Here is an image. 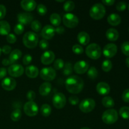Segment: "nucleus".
<instances>
[{"mask_svg":"<svg viewBox=\"0 0 129 129\" xmlns=\"http://www.w3.org/2000/svg\"><path fill=\"white\" fill-rule=\"evenodd\" d=\"M97 92L101 95H107L110 91V87L109 84L105 82H100L96 85Z\"/></svg>","mask_w":129,"mask_h":129,"instance_id":"a211bd4d","label":"nucleus"},{"mask_svg":"<svg viewBox=\"0 0 129 129\" xmlns=\"http://www.w3.org/2000/svg\"><path fill=\"white\" fill-rule=\"evenodd\" d=\"M55 32V28L52 26L47 25L42 30L41 35L45 40H50L54 37Z\"/></svg>","mask_w":129,"mask_h":129,"instance_id":"dca6fc26","label":"nucleus"},{"mask_svg":"<svg viewBox=\"0 0 129 129\" xmlns=\"http://www.w3.org/2000/svg\"><path fill=\"white\" fill-rule=\"evenodd\" d=\"M73 73V65L71 63L68 62L63 68V74L66 76H69Z\"/></svg>","mask_w":129,"mask_h":129,"instance_id":"c9c22d12","label":"nucleus"},{"mask_svg":"<svg viewBox=\"0 0 129 129\" xmlns=\"http://www.w3.org/2000/svg\"><path fill=\"white\" fill-rule=\"evenodd\" d=\"M7 74V70L5 68H0V79L5 78Z\"/></svg>","mask_w":129,"mask_h":129,"instance_id":"603ef678","label":"nucleus"},{"mask_svg":"<svg viewBox=\"0 0 129 129\" xmlns=\"http://www.w3.org/2000/svg\"><path fill=\"white\" fill-rule=\"evenodd\" d=\"M121 50L124 55L129 56V41L124 42L121 45Z\"/></svg>","mask_w":129,"mask_h":129,"instance_id":"58836bf2","label":"nucleus"},{"mask_svg":"<svg viewBox=\"0 0 129 129\" xmlns=\"http://www.w3.org/2000/svg\"><path fill=\"white\" fill-rule=\"evenodd\" d=\"M128 10H129V4H128Z\"/></svg>","mask_w":129,"mask_h":129,"instance_id":"680f3d73","label":"nucleus"},{"mask_svg":"<svg viewBox=\"0 0 129 129\" xmlns=\"http://www.w3.org/2000/svg\"><path fill=\"white\" fill-rule=\"evenodd\" d=\"M125 64L126 66L129 68V57H127L125 60Z\"/></svg>","mask_w":129,"mask_h":129,"instance_id":"4d7b16f0","label":"nucleus"},{"mask_svg":"<svg viewBox=\"0 0 129 129\" xmlns=\"http://www.w3.org/2000/svg\"><path fill=\"white\" fill-rule=\"evenodd\" d=\"M66 88L72 94H78L84 88L83 79L78 76H71L66 79L65 83Z\"/></svg>","mask_w":129,"mask_h":129,"instance_id":"f257e3e1","label":"nucleus"},{"mask_svg":"<svg viewBox=\"0 0 129 129\" xmlns=\"http://www.w3.org/2000/svg\"><path fill=\"white\" fill-rule=\"evenodd\" d=\"M62 21L66 27L73 28L78 26L79 23V19L74 14L68 13L63 16Z\"/></svg>","mask_w":129,"mask_h":129,"instance_id":"423d86ee","label":"nucleus"},{"mask_svg":"<svg viewBox=\"0 0 129 129\" xmlns=\"http://www.w3.org/2000/svg\"><path fill=\"white\" fill-rule=\"evenodd\" d=\"M53 105L57 109L64 108L66 103V98L65 95L62 93H57L54 96L52 99Z\"/></svg>","mask_w":129,"mask_h":129,"instance_id":"9b49d317","label":"nucleus"},{"mask_svg":"<svg viewBox=\"0 0 129 129\" xmlns=\"http://www.w3.org/2000/svg\"><path fill=\"white\" fill-rule=\"evenodd\" d=\"M1 52H2L1 51V49L0 48V55H1Z\"/></svg>","mask_w":129,"mask_h":129,"instance_id":"052dcab7","label":"nucleus"},{"mask_svg":"<svg viewBox=\"0 0 129 129\" xmlns=\"http://www.w3.org/2000/svg\"><path fill=\"white\" fill-rule=\"evenodd\" d=\"M52 112V108L48 104H44L40 108V112L44 117H47L50 115Z\"/></svg>","mask_w":129,"mask_h":129,"instance_id":"c85d7f7f","label":"nucleus"},{"mask_svg":"<svg viewBox=\"0 0 129 129\" xmlns=\"http://www.w3.org/2000/svg\"><path fill=\"white\" fill-rule=\"evenodd\" d=\"M107 21L112 26H118L121 23V17L117 13H112L107 18Z\"/></svg>","mask_w":129,"mask_h":129,"instance_id":"4be33fe9","label":"nucleus"},{"mask_svg":"<svg viewBox=\"0 0 129 129\" xmlns=\"http://www.w3.org/2000/svg\"><path fill=\"white\" fill-rule=\"evenodd\" d=\"M54 59H55V54L51 50H47L44 52L40 58L42 63L44 65H49L52 64L54 61Z\"/></svg>","mask_w":129,"mask_h":129,"instance_id":"2eb2a0df","label":"nucleus"},{"mask_svg":"<svg viewBox=\"0 0 129 129\" xmlns=\"http://www.w3.org/2000/svg\"><path fill=\"white\" fill-rule=\"evenodd\" d=\"M64 66V60L62 59H57L54 61V68L56 70H60L62 69Z\"/></svg>","mask_w":129,"mask_h":129,"instance_id":"e433bc0d","label":"nucleus"},{"mask_svg":"<svg viewBox=\"0 0 129 129\" xmlns=\"http://www.w3.org/2000/svg\"><path fill=\"white\" fill-rule=\"evenodd\" d=\"M128 31H129V28H128Z\"/></svg>","mask_w":129,"mask_h":129,"instance_id":"e2e57ef3","label":"nucleus"},{"mask_svg":"<svg viewBox=\"0 0 129 129\" xmlns=\"http://www.w3.org/2000/svg\"><path fill=\"white\" fill-rule=\"evenodd\" d=\"M64 31H65V29L64 28L63 26H57L56 28L55 29V31H56V32L59 34H62L64 32Z\"/></svg>","mask_w":129,"mask_h":129,"instance_id":"864d4df0","label":"nucleus"},{"mask_svg":"<svg viewBox=\"0 0 129 129\" xmlns=\"http://www.w3.org/2000/svg\"><path fill=\"white\" fill-rule=\"evenodd\" d=\"M6 14V7L3 5H0V20L5 17Z\"/></svg>","mask_w":129,"mask_h":129,"instance_id":"8fccbe9b","label":"nucleus"},{"mask_svg":"<svg viewBox=\"0 0 129 129\" xmlns=\"http://www.w3.org/2000/svg\"><path fill=\"white\" fill-rule=\"evenodd\" d=\"M89 69V64L85 60H79L76 62L74 66V70L77 74H82L88 71Z\"/></svg>","mask_w":129,"mask_h":129,"instance_id":"ddd939ff","label":"nucleus"},{"mask_svg":"<svg viewBox=\"0 0 129 129\" xmlns=\"http://www.w3.org/2000/svg\"><path fill=\"white\" fill-rule=\"evenodd\" d=\"M17 19L19 23L21 24L24 26V25L31 23L33 21L34 17H33L32 15L29 13H20L18 14Z\"/></svg>","mask_w":129,"mask_h":129,"instance_id":"4468645a","label":"nucleus"},{"mask_svg":"<svg viewBox=\"0 0 129 129\" xmlns=\"http://www.w3.org/2000/svg\"><path fill=\"white\" fill-rule=\"evenodd\" d=\"M118 118V115L115 109H109L105 111L102 115V120L105 123L108 125L113 124Z\"/></svg>","mask_w":129,"mask_h":129,"instance_id":"39448f33","label":"nucleus"},{"mask_svg":"<svg viewBox=\"0 0 129 129\" xmlns=\"http://www.w3.org/2000/svg\"><path fill=\"white\" fill-rule=\"evenodd\" d=\"M106 13V10L103 5L101 3H96L89 10V15L95 20L103 18Z\"/></svg>","mask_w":129,"mask_h":129,"instance_id":"7ed1b4c3","label":"nucleus"},{"mask_svg":"<svg viewBox=\"0 0 129 129\" xmlns=\"http://www.w3.org/2000/svg\"><path fill=\"white\" fill-rule=\"evenodd\" d=\"M102 3L107 6H112L115 3V1L114 0H103Z\"/></svg>","mask_w":129,"mask_h":129,"instance_id":"5fc2aeb1","label":"nucleus"},{"mask_svg":"<svg viewBox=\"0 0 129 129\" xmlns=\"http://www.w3.org/2000/svg\"><path fill=\"white\" fill-rule=\"evenodd\" d=\"M80 129H90V128H88V127H83V128H81Z\"/></svg>","mask_w":129,"mask_h":129,"instance_id":"13d9d810","label":"nucleus"},{"mask_svg":"<svg viewBox=\"0 0 129 129\" xmlns=\"http://www.w3.org/2000/svg\"><path fill=\"white\" fill-rule=\"evenodd\" d=\"M116 8L118 11H123L127 8V4L123 1L118 3L117 6H116Z\"/></svg>","mask_w":129,"mask_h":129,"instance_id":"79ce46f5","label":"nucleus"},{"mask_svg":"<svg viewBox=\"0 0 129 129\" xmlns=\"http://www.w3.org/2000/svg\"><path fill=\"white\" fill-rule=\"evenodd\" d=\"M1 51L5 54H8L9 53H11V47L9 45H4L3 48L1 49Z\"/></svg>","mask_w":129,"mask_h":129,"instance_id":"3c124183","label":"nucleus"},{"mask_svg":"<svg viewBox=\"0 0 129 129\" xmlns=\"http://www.w3.org/2000/svg\"><path fill=\"white\" fill-rule=\"evenodd\" d=\"M117 53V46L115 44H108L103 49V54L107 58H112Z\"/></svg>","mask_w":129,"mask_h":129,"instance_id":"f8f14e48","label":"nucleus"},{"mask_svg":"<svg viewBox=\"0 0 129 129\" xmlns=\"http://www.w3.org/2000/svg\"><path fill=\"white\" fill-rule=\"evenodd\" d=\"M102 105L106 108H112L115 105V102L113 99L112 97L108 96H105L102 99Z\"/></svg>","mask_w":129,"mask_h":129,"instance_id":"cd10ccee","label":"nucleus"},{"mask_svg":"<svg viewBox=\"0 0 129 129\" xmlns=\"http://www.w3.org/2000/svg\"><path fill=\"white\" fill-rule=\"evenodd\" d=\"M95 101L92 98H86L81 102L79 108L83 113H89L95 108Z\"/></svg>","mask_w":129,"mask_h":129,"instance_id":"0eeeda50","label":"nucleus"},{"mask_svg":"<svg viewBox=\"0 0 129 129\" xmlns=\"http://www.w3.org/2000/svg\"><path fill=\"white\" fill-rule=\"evenodd\" d=\"M16 37L13 34H9L6 36V40L10 44H14L16 42Z\"/></svg>","mask_w":129,"mask_h":129,"instance_id":"37998d69","label":"nucleus"},{"mask_svg":"<svg viewBox=\"0 0 129 129\" xmlns=\"http://www.w3.org/2000/svg\"><path fill=\"white\" fill-rule=\"evenodd\" d=\"M75 8V4L72 1H67L64 3L63 8L64 10L66 12H70L72 11Z\"/></svg>","mask_w":129,"mask_h":129,"instance_id":"2f4dec72","label":"nucleus"},{"mask_svg":"<svg viewBox=\"0 0 129 129\" xmlns=\"http://www.w3.org/2000/svg\"><path fill=\"white\" fill-rule=\"evenodd\" d=\"M16 82L13 78H6L1 82V86L6 91H12L16 88Z\"/></svg>","mask_w":129,"mask_h":129,"instance_id":"f3484780","label":"nucleus"},{"mask_svg":"<svg viewBox=\"0 0 129 129\" xmlns=\"http://www.w3.org/2000/svg\"><path fill=\"white\" fill-rule=\"evenodd\" d=\"M10 25L8 22L6 21H0V35H8L10 34Z\"/></svg>","mask_w":129,"mask_h":129,"instance_id":"393cba45","label":"nucleus"},{"mask_svg":"<svg viewBox=\"0 0 129 129\" xmlns=\"http://www.w3.org/2000/svg\"><path fill=\"white\" fill-rule=\"evenodd\" d=\"M39 93L42 96H47L50 93L52 90V85L49 82L42 83L39 87Z\"/></svg>","mask_w":129,"mask_h":129,"instance_id":"5701e85b","label":"nucleus"},{"mask_svg":"<svg viewBox=\"0 0 129 129\" xmlns=\"http://www.w3.org/2000/svg\"><path fill=\"white\" fill-rule=\"evenodd\" d=\"M40 76L45 81H52L56 76V72L51 67L44 68L40 71Z\"/></svg>","mask_w":129,"mask_h":129,"instance_id":"1a4fd4ad","label":"nucleus"},{"mask_svg":"<svg viewBox=\"0 0 129 129\" xmlns=\"http://www.w3.org/2000/svg\"><path fill=\"white\" fill-rule=\"evenodd\" d=\"M21 8L26 11H32L37 6V3L33 0H23L20 3Z\"/></svg>","mask_w":129,"mask_h":129,"instance_id":"6ab92c4d","label":"nucleus"},{"mask_svg":"<svg viewBox=\"0 0 129 129\" xmlns=\"http://www.w3.org/2000/svg\"><path fill=\"white\" fill-rule=\"evenodd\" d=\"M119 114L124 119H129V107H123L120 109Z\"/></svg>","mask_w":129,"mask_h":129,"instance_id":"72a5a7b5","label":"nucleus"},{"mask_svg":"<svg viewBox=\"0 0 129 129\" xmlns=\"http://www.w3.org/2000/svg\"><path fill=\"white\" fill-rule=\"evenodd\" d=\"M11 119L13 122H18L20 120L21 117V112L20 109H16L14 111H13L12 113H11Z\"/></svg>","mask_w":129,"mask_h":129,"instance_id":"7c9ffc66","label":"nucleus"},{"mask_svg":"<svg viewBox=\"0 0 129 129\" xmlns=\"http://www.w3.org/2000/svg\"><path fill=\"white\" fill-rule=\"evenodd\" d=\"M49 42H48L47 40H45V39L41 40L39 42V47H40L42 50H46V49L49 47Z\"/></svg>","mask_w":129,"mask_h":129,"instance_id":"c03bdc74","label":"nucleus"},{"mask_svg":"<svg viewBox=\"0 0 129 129\" xmlns=\"http://www.w3.org/2000/svg\"><path fill=\"white\" fill-rule=\"evenodd\" d=\"M11 64V63H10L9 59H4L3 60H2V64L3 66H8L9 64Z\"/></svg>","mask_w":129,"mask_h":129,"instance_id":"6e6d98bb","label":"nucleus"},{"mask_svg":"<svg viewBox=\"0 0 129 129\" xmlns=\"http://www.w3.org/2000/svg\"><path fill=\"white\" fill-rule=\"evenodd\" d=\"M122 98L123 101L125 103H129V88L125 89L123 92L122 95Z\"/></svg>","mask_w":129,"mask_h":129,"instance_id":"49530a36","label":"nucleus"},{"mask_svg":"<svg viewBox=\"0 0 129 129\" xmlns=\"http://www.w3.org/2000/svg\"><path fill=\"white\" fill-rule=\"evenodd\" d=\"M23 110L25 114L28 117H35L38 114L39 107L34 102L28 101L24 105Z\"/></svg>","mask_w":129,"mask_h":129,"instance_id":"6e6552de","label":"nucleus"},{"mask_svg":"<svg viewBox=\"0 0 129 129\" xmlns=\"http://www.w3.org/2000/svg\"><path fill=\"white\" fill-rule=\"evenodd\" d=\"M106 37L107 39L111 42H115L118 40L119 37V33L116 29L109 28L106 32Z\"/></svg>","mask_w":129,"mask_h":129,"instance_id":"b1692460","label":"nucleus"},{"mask_svg":"<svg viewBox=\"0 0 129 129\" xmlns=\"http://www.w3.org/2000/svg\"><path fill=\"white\" fill-rule=\"evenodd\" d=\"M25 74L30 78H36L39 76V69L35 66H29L25 69Z\"/></svg>","mask_w":129,"mask_h":129,"instance_id":"aec40b11","label":"nucleus"},{"mask_svg":"<svg viewBox=\"0 0 129 129\" xmlns=\"http://www.w3.org/2000/svg\"><path fill=\"white\" fill-rule=\"evenodd\" d=\"M35 97H36V94L32 90H30L26 94V98L30 102H33L35 99Z\"/></svg>","mask_w":129,"mask_h":129,"instance_id":"de8ad7c7","label":"nucleus"},{"mask_svg":"<svg viewBox=\"0 0 129 129\" xmlns=\"http://www.w3.org/2000/svg\"><path fill=\"white\" fill-rule=\"evenodd\" d=\"M86 54L87 56L91 59L96 60L101 57L102 49L99 45L97 44H91L86 48Z\"/></svg>","mask_w":129,"mask_h":129,"instance_id":"20e7f679","label":"nucleus"},{"mask_svg":"<svg viewBox=\"0 0 129 129\" xmlns=\"http://www.w3.org/2000/svg\"><path fill=\"white\" fill-rule=\"evenodd\" d=\"M57 2H59V3H62V2H64V0H62V1H56Z\"/></svg>","mask_w":129,"mask_h":129,"instance_id":"bf43d9fd","label":"nucleus"},{"mask_svg":"<svg viewBox=\"0 0 129 129\" xmlns=\"http://www.w3.org/2000/svg\"><path fill=\"white\" fill-rule=\"evenodd\" d=\"M50 21L52 25L59 26L61 23V18L57 13H52L50 16Z\"/></svg>","mask_w":129,"mask_h":129,"instance_id":"bb28decb","label":"nucleus"},{"mask_svg":"<svg viewBox=\"0 0 129 129\" xmlns=\"http://www.w3.org/2000/svg\"><path fill=\"white\" fill-rule=\"evenodd\" d=\"M79 98L76 96H71L69 98V102L72 105H76L79 103Z\"/></svg>","mask_w":129,"mask_h":129,"instance_id":"09e8293b","label":"nucleus"},{"mask_svg":"<svg viewBox=\"0 0 129 129\" xmlns=\"http://www.w3.org/2000/svg\"><path fill=\"white\" fill-rule=\"evenodd\" d=\"M31 28L34 30V32H39L42 28L41 23L38 20H34L31 23Z\"/></svg>","mask_w":129,"mask_h":129,"instance_id":"f704fd0d","label":"nucleus"},{"mask_svg":"<svg viewBox=\"0 0 129 129\" xmlns=\"http://www.w3.org/2000/svg\"><path fill=\"white\" fill-rule=\"evenodd\" d=\"M78 41L82 45H86L90 41V37L88 33L85 31H81L78 35Z\"/></svg>","mask_w":129,"mask_h":129,"instance_id":"412c9836","label":"nucleus"},{"mask_svg":"<svg viewBox=\"0 0 129 129\" xmlns=\"http://www.w3.org/2000/svg\"><path fill=\"white\" fill-rule=\"evenodd\" d=\"M112 66H113V64H112V62H111V60L107 59V60H105L103 62V63L102 64V68L103 71L109 72L112 69Z\"/></svg>","mask_w":129,"mask_h":129,"instance_id":"473e14b6","label":"nucleus"},{"mask_svg":"<svg viewBox=\"0 0 129 129\" xmlns=\"http://www.w3.org/2000/svg\"><path fill=\"white\" fill-rule=\"evenodd\" d=\"M37 10L38 13L41 16H44L47 12V9L46 6L43 4L38 5L37 7Z\"/></svg>","mask_w":129,"mask_h":129,"instance_id":"4c0bfd02","label":"nucleus"},{"mask_svg":"<svg viewBox=\"0 0 129 129\" xmlns=\"http://www.w3.org/2000/svg\"><path fill=\"white\" fill-rule=\"evenodd\" d=\"M23 43L26 47L34 49L39 44V36L34 31H28L23 37Z\"/></svg>","mask_w":129,"mask_h":129,"instance_id":"f03ea898","label":"nucleus"},{"mask_svg":"<svg viewBox=\"0 0 129 129\" xmlns=\"http://www.w3.org/2000/svg\"><path fill=\"white\" fill-rule=\"evenodd\" d=\"M25 27L23 25L20 23H18L15 25V28H14V31L16 35H21L24 31Z\"/></svg>","mask_w":129,"mask_h":129,"instance_id":"a19ab883","label":"nucleus"},{"mask_svg":"<svg viewBox=\"0 0 129 129\" xmlns=\"http://www.w3.org/2000/svg\"><path fill=\"white\" fill-rule=\"evenodd\" d=\"M72 50H73V52L76 54H81L84 52L83 47L79 44H76V45H73Z\"/></svg>","mask_w":129,"mask_h":129,"instance_id":"ea45409f","label":"nucleus"},{"mask_svg":"<svg viewBox=\"0 0 129 129\" xmlns=\"http://www.w3.org/2000/svg\"><path fill=\"white\" fill-rule=\"evenodd\" d=\"M8 72L10 76L13 78H18L23 75L24 73V68L20 64H14L10 66L8 69Z\"/></svg>","mask_w":129,"mask_h":129,"instance_id":"9d476101","label":"nucleus"},{"mask_svg":"<svg viewBox=\"0 0 129 129\" xmlns=\"http://www.w3.org/2000/svg\"><path fill=\"white\" fill-rule=\"evenodd\" d=\"M21 55H22V52L19 49H15L14 50L11 51L10 53V57H9L10 63L13 64V63L16 62L18 59L21 58Z\"/></svg>","mask_w":129,"mask_h":129,"instance_id":"a878e982","label":"nucleus"},{"mask_svg":"<svg viewBox=\"0 0 129 129\" xmlns=\"http://www.w3.org/2000/svg\"><path fill=\"white\" fill-rule=\"evenodd\" d=\"M87 74H88V78H90L91 79H94L98 77V70L94 67H91L89 69H88V72H87Z\"/></svg>","mask_w":129,"mask_h":129,"instance_id":"c756f323","label":"nucleus"},{"mask_svg":"<svg viewBox=\"0 0 129 129\" xmlns=\"http://www.w3.org/2000/svg\"><path fill=\"white\" fill-rule=\"evenodd\" d=\"M31 60H32V57L30 54H26L23 58V63L26 66L30 64Z\"/></svg>","mask_w":129,"mask_h":129,"instance_id":"a18cd8bd","label":"nucleus"}]
</instances>
